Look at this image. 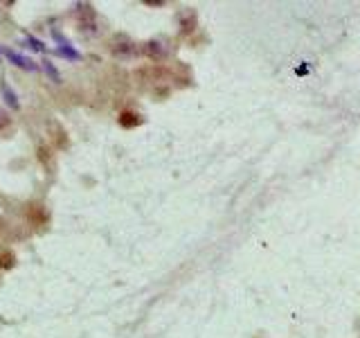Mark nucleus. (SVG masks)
Wrapping results in <instances>:
<instances>
[{"label": "nucleus", "mask_w": 360, "mask_h": 338, "mask_svg": "<svg viewBox=\"0 0 360 338\" xmlns=\"http://www.w3.org/2000/svg\"><path fill=\"white\" fill-rule=\"evenodd\" d=\"M110 52L120 56V59H129V56H133L135 52V43L127 37H117V39H112L110 41Z\"/></svg>", "instance_id": "f257e3e1"}, {"label": "nucleus", "mask_w": 360, "mask_h": 338, "mask_svg": "<svg viewBox=\"0 0 360 338\" xmlns=\"http://www.w3.org/2000/svg\"><path fill=\"white\" fill-rule=\"evenodd\" d=\"M3 54L7 56V59L14 63V65H18V68H22V70H37V63L34 61H30L27 56H22V54H16L14 50H9V48H5L3 50Z\"/></svg>", "instance_id": "f03ea898"}, {"label": "nucleus", "mask_w": 360, "mask_h": 338, "mask_svg": "<svg viewBox=\"0 0 360 338\" xmlns=\"http://www.w3.org/2000/svg\"><path fill=\"white\" fill-rule=\"evenodd\" d=\"M142 52L149 56V59H162V56H165V45L160 41H149V43H144Z\"/></svg>", "instance_id": "7ed1b4c3"}, {"label": "nucleus", "mask_w": 360, "mask_h": 338, "mask_svg": "<svg viewBox=\"0 0 360 338\" xmlns=\"http://www.w3.org/2000/svg\"><path fill=\"white\" fill-rule=\"evenodd\" d=\"M3 95H5V99H7V104L11 106V108H18L20 106V101H18V97L14 95V90H11L7 84H3Z\"/></svg>", "instance_id": "20e7f679"}, {"label": "nucleus", "mask_w": 360, "mask_h": 338, "mask_svg": "<svg viewBox=\"0 0 360 338\" xmlns=\"http://www.w3.org/2000/svg\"><path fill=\"white\" fill-rule=\"evenodd\" d=\"M11 122H14V120H11L9 113L5 108H0V133H5L7 129H11Z\"/></svg>", "instance_id": "39448f33"}, {"label": "nucleus", "mask_w": 360, "mask_h": 338, "mask_svg": "<svg viewBox=\"0 0 360 338\" xmlns=\"http://www.w3.org/2000/svg\"><path fill=\"white\" fill-rule=\"evenodd\" d=\"M27 43H30V48L32 50H37V52H45V45L39 41V39H34V37H27Z\"/></svg>", "instance_id": "423d86ee"}, {"label": "nucleus", "mask_w": 360, "mask_h": 338, "mask_svg": "<svg viewBox=\"0 0 360 338\" xmlns=\"http://www.w3.org/2000/svg\"><path fill=\"white\" fill-rule=\"evenodd\" d=\"M43 68H45V70H48V75L54 79V82H59V73H56V68H54L50 61H43Z\"/></svg>", "instance_id": "0eeeda50"}]
</instances>
